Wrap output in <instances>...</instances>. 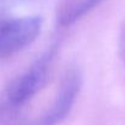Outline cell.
<instances>
[{"mask_svg": "<svg viewBox=\"0 0 125 125\" xmlns=\"http://www.w3.org/2000/svg\"><path fill=\"white\" fill-rule=\"evenodd\" d=\"M56 54V47H50L4 87L0 93V125H26L27 105L48 85Z\"/></svg>", "mask_w": 125, "mask_h": 125, "instance_id": "1", "label": "cell"}, {"mask_svg": "<svg viewBox=\"0 0 125 125\" xmlns=\"http://www.w3.org/2000/svg\"><path fill=\"white\" fill-rule=\"evenodd\" d=\"M82 86V75L76 66L68 68L62 74L60 82L50 104L36 118L27 121L26 125H59L70 114Z\"/></svg>", "mask_w": 125, "mask_h": 125, "instance_id": "2", "label": "cell"}, {"mask_svg": "<svg viewBox=\"0 0 125 125\" xmlns=\"http://www.w3.org/2000/svg\"><path fill=\"white\" fill-rule=\"evenodd\" d=\"M119 53H120L121 61L125 65V23L123 25L120 30V34H119Z\"/></svg>", "mask_w": 125, "mask_h": 125, "instance_id": "5", "label": "cell"}, {"mask_svg": "<svg viewBox=\"0 0 125 125\" xmlns=\"http://www.w3.org/2000/svg\"><path fill=\"white\" fill-rule=\"evenodd\" d=\"M42 17L0 19V60L9 59L32 44L42 31Z\"/></svg>", "mask_w": 125, "mask_h": 125, "instance_id": "3", "label": "cell"}, {"mask_svg": "<svg viewBox=\"0 0 125 125\" xmlns=\"http://www.w3.org/2000/svg\"><path fill=\"white\" fill-rule=\"evenodd\" d=\"M104 0H70L62 4L58 12V21L61 26H71Z\"/></svg>", "mask_w": 125, "mask_h": 125, "instance_id": "4", "label": "cell"}]
</instances>
